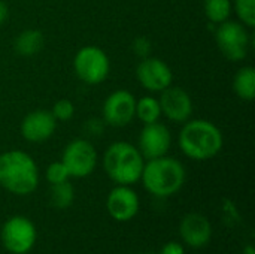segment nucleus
I'll list each match as a JSON object with an SVG mask.
<instances>
[{
  "label": "nucleus",
  "instance_id": "29",
  "mask_svg": "<svg viewBox=\"0 0 255 254\" xmlns=\"http://www.w3.org/2000/svg\"><path fill=\"white\" fill-rule=\"evenodd\" d=\"M244 254H255L254 246H253V244H247V246L244 247Z\"/></svg>",
  "mask_w": 255,
  "mask_h": 254
},
{
  "label": "nucleus",
  "instance_id": "15",
  "mask_svg": "<svg viewBox=\"0 0 255 254\" xmlns=\"http://www.w3.org/2000/svg\"><path fill=\"white\" fill-rule=\"evenodd\" d=\"M179 235L188 247L203 249L212 238L211 222L199 213H191L182 219L179 225Z\"/></svg>",
  "mask_w": 255,
  "mask_h": 254
},
{
  "label": "nucleus",
  "instance_id": "14",
  "mask_svg": "<svg viewBox=\"0 0 255 254\" xmlns=\"http://www.w3.org/2000/svg\"><path fill=\"white\" fill-rule=\"evenodd\" d=\"M140 208L139 195L131 189V186H117L106 198V210L109 216L117 222L133 220Z\"/></svg>",
  "mask_w": 255,
  "mask_h": 254
},
{
  "label": "nucleus",
  "instance_id": "2",
  "mask_svg": "<svg viewBox=\"0 0 255 254\" xmlns=\"http://www.w3.org/2000/svg\"><path fill=\"white\" fill-rule=\"evenodd\" d=\"M39 168L34 159L22 150L0 154V186L16 196L31 195L39 186Z\"/></svg>",
  "mask_w": 255,
  "mask_h": 254
},
{
  "label": "nucleus",
  "instance_id": "22",
  "mask_svg": "<svg viewBox=\"0 0 255 254\" xmlns=\"http://www.w3.org/2000/svg\"><path fill=\"white\" fill-rule=\"evenodd\" d=\"M76 108L72 100L69 99H60L54 103L51 114L57 120V123H67L75 117Z\"/></svg>",
  "mask_w": 255,
  "mask_h": 254
},
{
  "label": "nucleus",
  "instance_id": "13",
  "mask_svg": "<svg viewBox=\"0 0 255 254\" xmlns=\"http://www.w3.org/2000/svg\"><path fill=\"white\" fill-rule=\"evenodd\" d=\"M57 130V120L51 111L34 109L24 115L19 124V132L24 141L30 144H42L54 136Z\"/></svg>",
  "mask_w": 255,
  "mask_h": 254
},
{
  "label": "nucleus",
  "instance_id": "3",
  "mask_svg": "<svg viewBox=\"0 0 255 254\" xmlns=\"http://www.w3.org/2000/svg\"><path fill=\"white\" fill-rule=\"evenodd\" d=\"M185 180V166L170 156L146 160L140 175L143 189L152 196L161 199L176 195L184 187Z\"/></svg>",
  "mask_w": 255,
  "mask_h": 254
},
{
  "label": "nucleus",
  "instance_id": "19",
  "mask_svg": "<svg viewBox=\"0 0 255 254\" xmlns=\"http://www.w3.org/2000/svg\"><path fill=\"white\" fill-rule=\"evenodd\" d=\"M203 12L209 22L218 25L230 19L233 4L232 0H203Z\"/></svg>",
  "mask_w": 255,
  "mask_h": 254
},
{
  "label": "nucleus",
  "instance_id": "25",
  "mask_svg": "<svg viewBox=\"0 0 255 254\" xmlns=\"http://www.w3.org/2000/svg\"><path fill=\"white\" fill-rule=\"evenodd\" d=\"M105 126H106V124L103 123V120H100V118H90V120H87V123H85V130H87V133L91 135V136H99V135L103 133Z\"/></svg>",
  "mask_w": 255,
  "mask_h": 254
},
{
  "label": "nucleus",
  "instance_id": "17",
  "mask_svg": "<svg viewBox=\"0 0 255 254\" xmlns=\"http://www.w3.org/2000/svg\"><path fill=\"white\" fill-rule=\"evenodd\" d=\"M233 91L244 102H253L255 96V69L253 66L241 67L233 78Z\"/></svg>",
  "mask_w": 255,
  "mask_h": 254
},
{
  "label": "nucleus",
  "instance_id": "9",
  "mask_svg": "<svg viewBox=\"0 0 255 254\" xmlns=\"http://www.w3.org/2000/svg\"><path fill=\"white\" fill-rule=\"evenodd\" d=\"M136 118V97L128 90H115L103 102L102 120L111 127H126Z\"/></svg>",
  "mask_w": 255,
  "mask_h": 254
},
{
  "label": "nucleus",
  "instance_id": "16",
  "mask_svg": "<svg viewBox=\"0 0 255 254\" xmlns=\"http://www.w3.org/2000/svg\"><path fill=\"white\" fill-rule=\"evenodd\" d=\"M45 37L40 30L25 28L13 40V49L22 57H33L43 49Z\"/></svg>",
  "mask_w": 255,
  "mask_h": 254
},
{
  "label": "nucleus",
  "instance_id": "20",
  "mask_svg": "<svg viewBox=\"0 0 255 254\" xmlns=\"http://www.w3.org/2000/svg\"><path fill=\"white\" fill-rule=\"evenodd\" d=\"M75 201V189L70 181H64L60 184L51 186L49 190V202L57 210H67L72 207Z\"/></svg>",
  "mask_w": 255,
  "mask_h": 254
},
{
  "label": "nucleus",
  "instance_id": "7",
  "mask_svg": "<svg viewBox=\"0 0 255 254\" xmlns=\"http://www.w3.org/2000/svg\"><path fill=\"white\" fill-rule=\"evenodd\" d=\"M61 162L67 168L70 178H87L96 171L99 154L88 139L75 138L64 147Z\"/></svg>",
  "mask_w": 255,
  "mask_h": 254
},
{
  "label": "nucleus",
  "instance_id": "24",
  "mask_svg": "<svg viewBox=\"0 0 255 254\" xmlns=\"http://www.w3.org/2000/svg\"><path fill=\"white\" fill-rule=\"evenodd\" d=\"M151 49H152V43L148 37L145 36H137L133 43H131V51L134 55H137L139 58H145L151 55Z\"/></svg>",
  "mask_w": 255,
  "mask_h": 254
},
{
  "label": "nucleus",
  "instance_id": "1",
  "mask_svg": "<svg viewBox=\"0 0 255 254\" xmlns=\"http://www.w3.org/2000/svg\"><path fill=\"white\" fill-rule=\"evenodd\" d=\"M178 145L182 154L196 162H206L217 157L224 147L221 129L205 118H190L178 135Z\"/></svg>",
  "mask_w": 255,
  "mask_h": 254
},
{
  "label": "nucleus",
  "instance_id": "12",
  "mask_svg": "<svg viewBox=\"0 0 255 254\" xmlns=\"http://www.w3.org/2000/svg\"><path fill=\"white\" fill-rule=\"evenodd\" d=\"M158 102L161 106V115L175 124H184L193 115V99L182 87L172 84L160 93Z\"/></svg>",
  "mask_w": 255,
  "mask_h": 254
},
{
  "label": "nucleus",
  "instance_id": "23",
  "mask_svg": "<svg viewBox=\"0 0 255 254\" xmlns=\"http://www.w3.org/2000/svg\"><path fill=\"white\" fill-rule=\"evenodd\" d=\"M45 178L51 186H54V184L69 181L70 174H69L67 168L64 166V163L61 160H58V162H52L48 165V168L45 171Z\"/></svg>",
  "mask_w": 255,
  "mask_h": 254
},
{
  "label": "nucleus",
  "instance_id": "4",
  "mask_svg": "<svg viewBox=\"0 0 255 254\" xmlns=\"http://www.w3.org/2000/svg\"><path fill=\"white\" fill-rule=\"evenodd\" d=\"M103 169L117 186H133L140 181L145 159L136 145L127 141L112 142L103 154Z\"/></svg>",
  "mask_w": 255,
  "mask_h": 254
},
{
  "label": "nucleus",
  "instance_id": "28",
  "mask_svg": "<svg viewBox=\"0 0 255 254\" xmlns=\"http://www.w3.org/2000/svg\"><path fill=\"white\" fill-rule=\"evenodd\" d=\"M7 18H9V7L3 0H0V25H3L7 21Z\"/></svg>",
  "mask_w": 255,
  "mask_h": 254
},
{
  "label": "nucleus",
  "instance_id": "21",
  "mask_svg": "<svg viewBox=\"0 0 255 254\" xmlns=\"http://www.w3.org/2000/svg\"><path fill=\"white\" fill-rule=\"evenodd\" d=\"M233 12L247 28L255 27V0H233Z\"/></svg>",
  "mask_w": 255,
  "mask_h": 254
},
{
  "label": "nucleus",
  "instance_id": "10",
  "mask_svg": "<svg viewBox=\"0 0 255 254\" xmlns=\"http://www.w3.org/2000/svg\"><path fill=\"white\" fill-rule=\"evenodd\" d=\"M136 79L149 93H161L173 84L170 66L158 57H145L136 66Z\"/></svg>",
  "mask_w": 255,
  "mask_h": 254
},
{
  "label": "nucleus",
  "instance_id": "6",
  "mask_svg": "<svg viewBox=\"0 0 255 254\" xmlns=\"http://www.w3.org/2000/svg\"><path fill=\"white\" fill-rule=\"evenodd\" d=\"M242 22L227 19L217 25L215 42L220 52L229 61H244L251 49V34Z\"/></svg>",
  "mask_w": 255,
  "mask_h": 254
},
{
  "label": "nucleus",
  "instance_id": "26",
  "mask_svg": "<svg viewBox=\"0 0 255 254\" xmlns=\"http://www.w3.org/2000/svg\"><path fill=\"white\" fill-rule=\"evenodd\" d=\"M160 254H185V249H184V244L178 241H169L161 247Z\"/></svg>",
  "mask_w": 255,
  "mask_h": 254
},
{
  "label": "nucleus",
  "instance_id": "11",
  "mask_svg": "<svg viewBox=\"0 0 255 254\" xmlns=\"http://www.w3.org/2000/svg\"><path fill=\"white\" fill-rule=\"evenodd\" d=\"M172 133L166 124L160 121L143 124L137 139V150L140 151L145 162L158 159L169 154L172 148Z\"/></svg>",
  "mask_w": 255,
  "mask_h": 254
},
{
  "label": "nucleus",
  "instance_id": "5",
  "mask_svg": "<svg viewBox=\"0 0 255 254\" xmlns=\"http://www.w3.org/2000/svg\"><path fill=\"white\" fill-rule=\"evenodd\" d=\"M73 72L87 85H99L106 81L111 72L109 55L97 45H85L73 57Z\"/></svg>",
  "mask_w": 255,
  "mask_h": 254
},
{
  "label": "nucleus",
  "instance_id": "8",
  "mask_svg": "<svg viewBox=\"0 0 255 254\" xmlns=\"http://www.w3.org/2000/svg\"><path fill=\"white\" fill-rule=\"evenodd\" d=\"M1 244L12 254H27L36 244L37 231L33 222L24 216L7 219L1 228Z\"/></svg>",
  "mask_w": 255,
  "mask_h": 254
},
{
  "label": "nucleus",
  "instance_id": "18",
  "mask_svg": "<svg viewBox=\"0 0 255 254\" xmlns=\"http://www.w3.org/2000/svg\"><path fill=\"white\" fill-rule=\"evenodd\" d=\"M161 106L158 97L154 96H142L136 100V118L142 124L157 123L161 118Z\"/></svg>",
  "mask_w": 255,
  "mask_h": 254
},
{
  "label": "nucleus",
  "instance_id": "27",
  "mask_svg": "<svg viewBox=\"0 0 255 254\" xmlns=\"http://www.w3.org/2000/svg\"><path fill=\"white\" fill-rule=\"evenodd\" d=\"M224 214L229 219V222H232V223L233 222H239V213H238L235 204L230 202V201H226L224 202Z\"/></svg>",
  "mask_w": 255,
  "mask_h": 254
}]
</instances>
